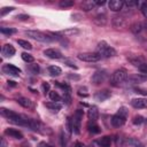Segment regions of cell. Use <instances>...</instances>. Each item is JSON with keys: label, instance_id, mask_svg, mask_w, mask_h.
I'll list each match as a JSON object with an SVG mask.
<instances>
[{"label": "cell", "instance_id": "cell-1", "mask_svg": "<svg viewBox=\"0 0 147 147\" xmlns=\"http://www.w3.org/2000/svg\"><path fill=\"white\" fill-rule=\"evenodd\" d=\"M0 113L3 117H6L10 123L16 124V125H21V126H28V118L24 116L18 115L17 113L6 109V108H0Z\"/></svg>", "mask_w": 147, "mask_h": 147}, {"label": "cell", "instance_id": "cell-2", "mask_svg": "<svg viewBox=\"0 0 147 147\" xmlns=\"http://www.w3.org/2000/svg\"><path fill=\"white\" fill-rule=\"evenodd\" d=\"M127 71L126 69L124 68H121V69H117L115 70L111 76H110V85L113 86H118L121 85L122 83H124L126 79H127Z\"/></svg>", "mask_w": 147, "mask_h": 147}, {"label": "cell", "instance_id": "cell-3", "mask_svg": "<svg viewBox=\"0 0 147 147\" xmlns=\"http://www.w3.org/2000/svg\"><path fill=\"white\" fill-rule=\"evenodd\" d=\"M95 53H98L101 57H111V56L116 55V51L111 46H109L106 41H103V40L98 44Z\"/></svg>", "mask_w": 147, "mask_h": 147}, {"label": "cell", "instance_id": "cell-4", "mask_svg": "<svg viewBox=\"0 0 147 147\" xmlns=\"http://www.w3.org/2000/svg\"><path fill=\"white\" fill-rule=\"evenodd\" d=\"M29 38L31 39H34L37 41H41V42H51L53 40V38L47 34V33H44L41 31H37V30H28L24 32Z\"/></svg>", "mask_w": 147, "mask_h": 147}, {"label": "cell", "instance_id": "cell-5", "mask_svg": "<svg viewBox=\"0 0 147 147\" xmlns=\"http://www.w3.org/2000/svg\"><path fill=\"white\" fill-rule=\"evenodd\" d=\"M82 119H83V110L77 109L72 117V132L76 134H79V132H80Z\"/></svg>", "mask_w": 147, "mask_h": 147}, {"label": "cell", "instance_id": "cell-6", "mask_svg": "<svg viewBox=\"0 0 147 147\" xmlns=\"http://www.w3.org/2000/svg\"><path fill=\"white\" fill-rule=\"evenodd\" d=\"M107 76L108 75H107V71L106 70H98V71H95L93 74L91 80H92V83L94 85H99V84H102L107 79Z\"/></svg>", "mask_w": 147, "mask_h": 147}, {"label": "cell", "instance_id": "cell-7", "mask_svg": "<svg viewBox=\"0 0 147 147\" xmlns=\"http://www.w3.org/2000/svg\"><path fill=\"white\" fill-rule=\"evenodd\" d=\"M78 59L85 62H96L101 59L98 53H80L78 54Z\"/></svg>", "mask_w": 147, "mask_h": 147}, {"label": "cell", "instance_id": "cell-8", "mask_svg": "<svg viewBox=\"0 0 147 147\" xmlns=\"http://www.w3.org/2000/svg\"><path fill=\"white\" fill-rule=\"evenodd\" d=\"M2 71L6 74V75H9V76H14V77H18L20 74H21V70L15 67L14 64H5L2 67Z\"/></svg>", "mask_w": 147, "mask_h": 147}, {"label": "cell", "instance_id": "cell-9", "mask_svg": "<svg viewBox=\"0 0 147 147\" xmlns=\"http://www.w3.org/2000/svg\"><path fill=\"white\" fill-rule=\"evenodd\" d=\"M131 105L137 108V109H144L147 108V99L145 98H138V99H132Z\"/></svg>", "mask_w": 147, "mask_h": 147}, {"label": "cell", "instance_id": "cell-10", "mask_svg": "<svg viewBox=\"0 0 147 147\" xmlns=\"http://www.w3.org/2000/svg\"><path fill=\"white\" fill-rule=\"evenodd\" d=\"M127 80H129L130 83H134V84H137V83H142V82L147 80V76L144 75V74H134V75L129 76V77H127Z\"/></svg>", "mask_w": 147, "mask_h": 147}, {"label": "cell", "instance_id": "cell-11", "mask_svg": "<svg viewBox=\"0 0 147 147\" xmlns=\"http://www.w3.org/2000/svg\"><path fill=\"white\" fill-rule=\"evenodd\" d=\"M44 54L46 56H48L49 59H56L57 60V59H61L62 57L61 52L57 51V49H55V48H47V49L44 51Z\"/></svg>", "mask_w": 147, "mask_h": 147}, {"label": "cell", "instance_id": "cell-12", "mask_svg": "<svg viewBox=\"0 0 147 147\" xmlns=\"http://www.w3.org/2000/svg\"><path fill=\"white\" fill-rule=\"evenodd\" d=\"M127 60H129V62H130L131 64H133L134 67H138V68H139L144 62H146L145 59H144L141 55H131V56L127 57Z\"/></svg>", "mask_w": 147, "mask_h": 147}, {"label": "cell", "instance_id": "cell-13", "mask_svg": "<svg viewBox=\"0 0 147 147\" xmlns=\"http://www.w3.org/2000/svg\"><path fill=\"white\" fill-rule=\"evenodd\" d=\"M125 121H126V118L123 117V116L119 115V114H115V115L111 117V124H113L115 127H119V126L124 125Z\"/></svg>", "mask_w": 147, "mask_h": 147}, {"label": "cell", "instance_id": "cell-14", "mask_svg": "<svg viewBox=\"0 0 147 147\" xmlns=\"http://www.w3.org/2000/svg\"><path fill=\"white\" fill-rule=\"evenodd\" d=\"M123 5H124V2L122 0H110L108 3V7L113 11H119L123 8Z\"/></svg>", "mask_w": 147, "mask_h": 147}, {"label": "cell", "instance_id": "cell-15", "mask_svg": "<svg viewBox=\"0 0 147 147\" xmlns=\"http://www.w3.org/2000/svg\"><path fill=\"white\" fill-rule=\"evenodd\" d=\"M109 98H110V92L108 90H102V91H99L94 94V99L96 101H105Z\"/></svg>", "mask_w": 147, "mask_h": 147}, {"label": "cell", "instance_id": "cell-16", "mask_svg": "<svg viewBox=\"0 0 147 147\" xmlns=\"http://www.w3.org/2000/svg\"><path fill=\"white\" fill-rule=\"evenodd\" d=\"M87 117H88V119H90L91 122H95V121L98 119V117H99L98 107L92 106V107L88 109V111H87Z\"/></svg>", "mask_w": 147, "mask_h": 147}, {"label": "cell", "instance_id": "cell-17", "mask_svg": "<svg viewBox=\"0 0 147 147\" xmlns=\"http://www.w3.org/2000/svg\"><path fill=\"white\" fill-rule=\"evenodd\" d=\"M78 33H79V30L75 29V28H69V29L62 30L60 32H56V34H61L62 37H71V36H76Z\"/></svg>", "mask_w": 147, "mask_h": 147}, {"label": "cell", "instance_id": "cell-18", "mask_svg": "<svg viewBox=\"0 0 147 147\" xmlns=\"http://www.w3.org/2000/svg\"><path fill=\"white\" fill-rule=\"evenodd\" d=\"M5 134H7V136H9L11 138H15V139H22L23 138L22 132H20L16 129H10V127H8V129L5 130Z\"/></svg>", "mask_w": 147, "mask_h": 147}, {"label": "cell", "instance_id": "cell-19", "mask_svg": "<svg viewBox=\"0 0 147 147\" xmlns=\"http://www.w3.org/2000/svg\"><path fill=\"white\" fill-rule=\"evenodd\" d=\"M113 25L115 28H124L126 25V21L123 16H115L113 18Z\"/></svg>", "mask_w": 147, "mask_h": 147}, {"label": "cell", "instance_id": "cell-20", "mask_svg": "<svg viewBox=\"0 0 147 147\" xmlns=\"http://www.w3.org/2000/svg\"><path fill=\"white\" fill-rule=\"evenodd\" d=\"M2 54L5 56H13L15 54V48L10 44H6L2 46Z\"/></svg>", "mask_w": 147, "mask_h": 147}, {"label": "cell", "instance_id": "cell-21", "mask_svg": "<svg viewBox=\"0 0 147 147\" xmlns=\"http://www.w3.org/2000/svg\"><path fill=\"white\" fill-rule=\"evenodd\" d=\"M17 102H18L22 107H24V108H28V109L33 108V102H32L30 99H28V98H18V99H17Z\"/></svg>", "mask_w": 147, "mask_h": 147}, {"label": "cell", "instance_id": "cell-22", "mask_svg": "<svg viewBox=\"0 0 147 147\" xmlns=\"http://www.w3.org/2000/svg\"><path fill=\"white\" fill-rule=\"evenodd\" d=\"M94 23L96 24V25H100V26H103V25H106V23H107V17H106V15H103V14H99V15H96L95 17H94Z\"/></svg>", "mask_w": 147, "mask_h": 147}, {"label": "cell", "instance_id": "cell-23", "mask_svg": "<svg viewBox=\"0 0 147 147\" xmlns=\"http://www.w3.org/2000/svg\"><path fill=\"white\" fill-rule=\"evenodd\" d=\"M28 126L33 130V131H39L40 130V123L33 118H28Z\"/></svg>", "mask_w": 147, "mask_h": 147}, {"label": "cell", "instance_id": "cell-24", "mask_svg": "<svg viewBox=\"0 0 147 147\" xmlns=\"http://www.w3.org/2000/svg\"><path fill=\"white\" fill-rule=\"evenodd\" d=\"M87 129H88V132L92 133V134H96V133H99L101 131L100 130V126L98 124H95V122H91V121L87 124Z\"/></svg>", "mask_w": 147, "mask_h": 147}, {"label": "cell", "instance_id": "cell-25", "mask_svg": "<svg viewBox=\"0 0 147 147\" xmlns=\"http://www.w3.org/2000/svg\"><path fill=\"white\" fill-rule=\"evenodd\" d=\"M96 5H95V1L94 0H87V1H84L83 3H82V9L83 10H85V11H88V10H91V9H93L94 7H95Z\"/></svg>", "mask_w": 147, "mask_h": 147}, {"label": "cell", "instance_id": "cell-26", "mask_svg": "<svg viewBox=\"0 0 147 147\" xmlns=\"http://www.w3.org/2000/svg\"><path fill=\"white\" fill-rule=\"evenodd\" d=\"M48 72L51 74V76H60L62 74V70L57 65H49L48 67Z\"/></svg>", "mask_w": 147, "mask_h": 147}, {"label": "cell", "instance_id": "cell-27", "mask_svg": "<svg viewBox=\"0 0 147 147\" xmlns=\"http://www.w3.org/2000/svg\"><path fill=\"white\" fill-rule=\"evenodd\" d=\"M110 142H111V138L108 137V136H105V137H102L101 139L98 140V144L101 147H109L110 146Z\"/></svg>", "mask_w": 147, "mask_h": 147}, {"label": "cell", "instance_id": "cell-28", "mask_svg": "<svg viewBox=\"0 0 147 147\" xmlns=\"http://www.w3.org/2000/svg\"><path fill=\"white\" fill-rule=\"evenodd\" d=\"M130 29H131V31H132L133 33L138 34V33H140V32L142 31L144 26H142V23H140V22H136V23H133V24L131 25Z\"/></svg>", "mask_w": 147, "mask_h": 147}, {"label": "cell", "instance_id": "cell-29", "mask_svg": "<svg viewBox=\"0 0 147 147\" xmlns=\"http://www.w3.org/2000/svg\"><path fill=\"white\" fill-rule=\"evenodd\" d=\"M126 142H127L130 146H132V147H145L144 144H142L140 140H138L137 138H129V139L126 140Z\"/></svg>", "mask_w": 147, "mask_h": 147}, {"label": "cell", "instance_id": "cell-30", "mask_svg": "<svg viewBox=\"0 0 147 147\" xmlns=\"http://www.w3.org/2000/svg\"><path fill=\"white\" fill-rule=\"evenodd\" d=\"M45 106L48 108V109H51V110H55V111H57V110H60L61 109V103H59V102H54V101H51V102H46L45 103Z\"/></svg>", "mask_w": 147, "mask_h": 147}, {"label": "cell", "instance_id": "cell-31", "mask_svg": "<svg viewBox=\"0 0 147 147\" xmlns=\"http://www.w3.org/2000/svg\"><path fill=\"white\" fill-rule=\"evenodd\" d=\"M17 44H18L21 47H23L24 49H28V51H30V49L32 48V45H31L29 41L23 40V39H17Z\"/></svg>", "mask_w": 147, "mask_h": 147}, {"label": "cell", "instance_id": "cell-32", "mask_svg": "<svg viewBox=\"0 0 147 147\" xmlns=\"http://www.w3.org/2000/svg\"><path fill=\"white\" fill-rule=\"evenodd\" d=\"M138 5L140 7V10H141L142 15L147 18V1H138Z\"/></svg>", "mask_w": 147, "mask_h": 147}, {"label": "cell", "instance_id": "cell-33", "mask_svg": "<svg viewBox=\"0 0 147 147\" xmlns=\"http://www.w3.org/2000/svg\"><path fill=\"white\" fill-rule=\"evenodd\" d=\"M0 31H1V33L8 34V36L16 33V29H13V28H5V26H2V28H0Z\"/></svg>", "mask_w": 147, "mask_h": 147}, {"label": "cell", "instance_id": "cell-34", "mask_svg": "<svg viewBox=\"0 0 147 147\" xmlns=\"http://www.w3.org/2000/svg\"><path fill=\"white\" fill-rule=\"evenodd\" d=\"M65 131H67L68 136L71 134V132H72V119L70 117L67 118V122H65Z\"/></svg>", "mask_w": 147, "mask_h": 147}, {"label": "cell", "instance_id": "cell-35", "mask_svg": "<svg viewBox=\"0 0 147 147\" xmlns=\"http://www.w3.org/2000/svg\"><path fill=\"white\" fill-rule=\"evenodd\" d=\"M72 6H74L72 0H62V1H60V7L61 8H68V7H72Z\"/></svg>", "mask_w": 147, "mask_h": 147}, {"label": "cell", "instance_id": "cell-36", "mask_svg": "<svg viewBox=\"0 0 147 147\" xmlns=\"http://www.w3.org/2000/svg\"><path fill=\"white\" fill-rule=\"evenodd\" d=\"M22 59H23L25 62H28V63H30V62H33V61H34V57H33L31 54L26 53V52L22 53Z\"/></svg>", "mask_w": 147, "mask_h": 147}, {"label": "cell", "instance_id": "cell-37", "mask_svg": "<svg viewBox=\"0 0 147 147\" xmlns=\"http://www.w3.org/2000/svg\"><path fill=\"white\" fill-rule=\"evenodd\" d=\"M49 98H51V100H52V101H54V102H59V101L61 100V96H60V95H59V93H57V92H55V91L49 92Z\"/></svg>", "mask_w": 147, "mask_h": 147}, {"label": "cell", "instance_id": "cell-38", "mask_svg": "<svg viewBox=\"0 0 147 147\" xmlns=\"http://www.w3.org/2000/svg\"><path fill=\"white\" fill-rule=\"evenodd\" d=\"M29 70H30L32 74L38 75V74H39V71H40V68H39V65H38V64L33 63V64H30V65H29Z\"/></svg>", "mask_w": 147, "mask_h": 147}, {"label": "cell", "instance_id": "cell-39", "mask_svg": "<svg viewBox=\"0 0 147 147\" xmlns=\"http://www.w3.org/2000/svg\"><path fill=\"white\" fill-rule=\"evenodd\" d=\"M117 114H119V115H122L123 117L127 118V115H129V110H127V108H126V107H119V109H118Z\"/></svg>", "mask_w": 147, "mask_h": 147}, {"label": "cell", "instance_id": "cell-40", "mask_svg": "<svg viewBox=\"0 0 147 147\" xmlns=\"http://www.w3.org/2000/svg\"><path fill=\"white\" fill-rule=\"evenodd\" d=\"M14 9H15L14 7H3V8L0 10V16H5L6 14H8V13L13 11Z\"/></svg>", "mask_w": 147, "mask_h": 147}, {"label": "cell", "instance_id": "cell-41", "mask_svg": "<svg viewBox=\"0 0 147 147\" xmlns=\"http://www.w3.org/2000/svg\"><path fill=\"white\" fill-rule=\"evenodd\" d=\"M132 122H133V124H136V125H140L141 123H144V117H142V116H140V115L134 116Z\"/></svg>", "mask_w": 147, "mask_h": 147}, {"label": "cell", "instance_id": "cell-42", "mask_svg": "<svg viewBox=\"0 0 147 147\" xmlns=\"http://www.w3.org/2000/svg\"><path fill=\"white\" fill-rule=\"evenodd\" d=\"M124 5H125L127 8H132V7H134V6L138 5V1H136V0H126V1L124 2Z\"/></svg>", "mask_w": 147, "mask_h": 147}, {"label": "cell", "instance_id": "cell-43", "mask_svg": "<svg viewBox=\"0 0 147 147\" xmlns=\"http://www.w3.org/2000/svg\"><path fill=\"white\" fill-rule=\"evenodd\" d=\"M138 69L140 70V72H142L144 75H146V74H147V62H144Z\"/></svg>", "mask_w": 147, "mask_h": 147}, {"label": "cell", "instance_id": "cell-44", "mask_svg": "<svg viewBox=\"0 0 147 147\" xmlns=\"http://www.w3.org/2000/svg\"><path fill=\"white\" fill-rule=\"evenodd\" d=\"M64 63H65V64H68L70 68H74V69H77V68H78V67L75 64V62H74V61H71V60H69V59H67V60L64 61Z\"/></svg>", "mask_w": 147, "mask_h": 147}, {"label": "cell", "instance_id": "cell-45", "mask_svg": "<svg viewBox=\"0 0 147 147\" xmlns=\"http://www.w3.org/2000/svg\"><path fill=\"white\" fill-rule=\"evenodd\" d=\"M64 138H65V136H64V132L63 131H61V146L62 147H65V140H64Z\"/></svg>", "mask_w": 147, "mask_h": 147}, {"label": "cell", "instance_id": "cell-46", "mask_svg": "<svg viewBox=\"0 0 147 147\" xmlns=\"http://www.w3.org/2000/svg\"><path fill=\"white\" fill-rule=\"evenodd\" d=\"M42 88H44L45 93H46V92H49V84H48L47 82H44V83H42Z\"/></svg>", "mask_w": 147, "mask_h": 147}, {"label": "cell", "instance_id": "cell-47", "mask_svg": "<svg viewBox=\"0 0 147 147\" xmlns=\"http://www.w3.org/2000/svg\"><path fill=\"white\" fill-rule=\"evenodd\" d=\"M16 18H17V20H21V21H24V20H28L29 16H28V15H17Z\"/></svg>", "mask_w": 147, "mask_h": 147}, {"label": "cell", "instance_id": "cell-48", "mask_svg": "<svg viewBox=\"0 0 147 147\" xmlns=\"http://www.w3.org/2000/svg\"><path fill=\"white\" fill-rule=\"evenodd\" d=\"M38 147H53V146L49 145V144H47V142H40V144L38 145Z\"/></svg>", "mask_w": 147, "mask_h": 147}, {"label": "cell", "instance_id": "cell-49", "mask_svg": "<svg viewBox=\"0 0 147 147\" xmlns=\"http://www.w3.org/2000/svg\"><path fill=\"white\" fill-rule=\"evenodd\" d=\"M105 3H106L105 0H96V1H95V5H96V6H102V5H105Z\"/></svg>", "mask_w": 147, "mask_h": 147}, {"label": "cell", "instance_id": "cell-50", "mask_svg": "<svg viewBox=\"0 0 147 147\" xmlns=\"http://www.w3.org/2000/svg\"><path fill=\"white\" fill-rule=\"evenodd\" d=\"M136 91H137V92H139V93H142V94H145V95H147V91H145V90H140V88H136Z\"/></svg>", "mask_w": 147, "mask_h": 147}, {"label": "cell", "instance_id": "cell-51", "mask_svg": "<svg viewBox=\"0 0 147 147\" xmlns=\"http://www.w3.org/2000/svg\"><path fill=\"white\" fill-rule=\"evenodd\" d=\"M69 78H71V79H76V80H78V79H79V76H75V75H69Z\"/></svg>", "mask_w": 147, "mask_h": 147}, {"label": "cell", "instance_id": "cell-52", "mask_svg": "<svg viewBox=\"0 0 147 147\" xmlns=\"http://www.w3.org/2000/svg\"><path fill=\"white\" fill-rule=\"evenodd\" d=\"M1 147H7V142H6V140L3 138L1 139Z\"/></svg>", "mask_w": 147, "mask_h": 147}, {"label": "cell", "instance_id": "cell-53", "mask_svg": "<svg viewBox=\"0 0 147 147\" xmlns=\"http://www.w3.org/2000/svg\"><path fill=\"white\" fill-rule=\"evenodd\" d=\"M75 147H85V145L82 144V142H76L75 144Z\"/></svg>", "mask_w": 147, "mask_h": 147}, {"label": "cell", "instance_id": "cell-54", "mask_svg": "<svg viewBox=\"0 0 147 147\" xmlns=\"http://www.w3.org/2000/svg\"><path fill=\"white\" fill-rule=\"evenodd\" d=\"M8 85H10V86H16V83L13 82V80H8Z\"/></svg>", "mask_w": 147, "mask_h": 147}, {"label": "cell", "instance_id": "cell-55", "mask_svg": "<svg viewBox=\"0 0 147 147\" xmlns=\"http://www.w3.org/2000/svg\"><path fill=\"white\" fill-rule=\"evenodd\" d=\"M142 26H144V29H146V30H147V20L142 23Z\"/></svg>", "mask_w": 147, "mask_h": 147}, {"label": "cell", "instance_id": "cell-56", "mask_svg": "<svg viewBox=\"0 0 147 147\" xmlns=\"http://www.w3.org/2000/svg\"><path fill=\"white\" fill-rule=\"evenodd\" d=\"M21 147H30V145H29L28 142H24V144H23V145H22Z\"/></svg>", "mask_w": 147, "mask_h": 147}]
</instances>
